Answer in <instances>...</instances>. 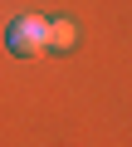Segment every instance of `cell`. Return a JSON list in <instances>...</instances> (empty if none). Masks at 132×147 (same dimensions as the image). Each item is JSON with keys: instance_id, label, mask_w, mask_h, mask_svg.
<instances>
[{"instance_id": "cell-1", "label": "cell", "mask_w": 132, "mask_h": 147, "mask_svg": "<svg viewBox=\"0 0 132 147\" xmlns=\"http://www.w3.org/2000/svg\"><path fill=\"white\" fill-rule=\"evenodd\" d=\"M10 49H15V54H44V49H49V20L20 15V20L10 25Z\"/></svg>"}, {"instance_id": "cell-2", "label": "cell", "mask_w": 132, "mask_h": 147, "mask_svg": "<svg viewBox=\"0 0 132 147\" xmlns=\"http://www.w3.org/2000/svg\"><path fill=\"white\" fill-rule=\"evenodd\" d=\"M74 20H49V49H69L74 44Z\"/></svg>"}]
</instances>
